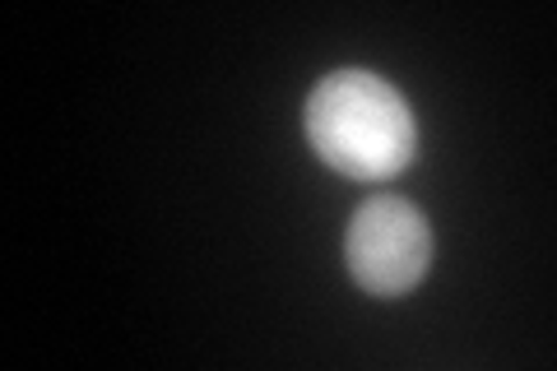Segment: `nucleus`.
Listing matches in <instances>:
<instances>
[{
	"label": "nucleus",
	"mask_w": 557,
	"mask_h": 371,
	"mask_svg": "<svg viewBox=\"0 0 557 371\" xmlns=\"http://www.w3.org/2000/svg\"><path fill=\"white\" fill-rule=\"evenodd\" d=\"M302 126L311 149L354 182H391L409 168L418 126L409 102L372 70H335L307 98Z\"/></svg>",
	"instance_id": "f257e3e1"
},
{
	"label": "nucleus",
	"mask_w": 557,
	"mask_h": 371,
	"mask_svg": "<svg viewBox=\"0 0 557 371\" xmlns=\"http://www.w3.org/2000/svg\"><path fill=\"white\" fill-rule=\"evenodd\" d=\"M344 260L372 297H405L432 270V223L405 196H372L348 219Z\"/></svg>",
	"instance_id": "f03ea898"
}]
</instances>
